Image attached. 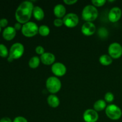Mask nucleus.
<instances>
[{
  "instance_id": "bb28decb",
  "label": "nucleus",
  "mask_w": 122,
  "mask_h": 122,
  "mask_svg": "<svg viewBox=\"0 0 122 122\" xmlns=\"http://www.w3.org/2000/svg\"><path fill=\"white\" fill-rule=\"evenodd\" d=\"M35 52L37 54L42 56L43 54L45 53V50H44V47L42 46L39 45V46H37L35 48Z\"/></svg>"
},
{
  "instance_id": "72a5a7b5",
  "label": "nucleus",
  "mask_w": 122,
  "mask_h": 122,
  "mask_svg": "<svg viewBox=\"0 0 122 122\" xmlns=\"http://www.w3.org/2000/svg\"><path fill=\"white\" fill-rule=\"evenodd\" d=\"M1 27H0V33H1Z\"/></svg>"
},
{
  "instance_id": "c756f323",
  "label": "nucleus",
  "mask_w": 122,
  "mask_h": 122,
  "mask_svg": "<svg viewBox=\"0 0 122 122\" xmlns=\"http://www.w3.org/2000/svg\"><path fill=\"white\" fill-rule=\"evenodd\" d=\"M64 3L68 5H71L75 4H76L77 2V0H64Z\"/></svg>"
},
{
  "instance_id": "473e14b6",
  "label": "nucleus",
  "mask_w": 122,
  "mask_h": 122,
  "mask_svg": "<svg viewBox=\"0 0 122 122\" xmlns=\"http://www.w3.org/2000/svg\"><path fill=\"white\" fill-rule=\"evenodd\" d=\"M7 60H8V62H12L13 60H13V58H11V57H9V56H8V58H7Z\"/></svg>"
},
{
  "instance_id": "a878e982",
  "label": "nucleus",
  "mask_w": 122,
  "mask_h": 122,
  "mask_svg": "<svg viewBox=\"0 0 122 122\" xmlns=\"http://www.w3.org/2000/svg\"><path fill=\"white\" fill-rule=\"evenodd\" d=\"M63 25H64V23H63V19L57 18V19H56L54 20V25L56 27H61V26H63Z\"/></svg>"
},
{
  "instance_id": "dca6fc26",
  "label": "nucleus",
  "mask_w": 122,
  "mask_h": 122,
  "mask_svg": "<svg viewBox=\"0 0 122 122\" xmlns=\"http://www.w3.org/2000/svg\"><path fill=\"white\" fill-rule=\"evenodd\" d=\"M47 102L52 108H57L59 106L60 101L59 98L55 94H51L47 98Z\"/></svg>"
},
{
  "instance_id": "6e6552de",
  "label": "nucleus",
  "mask_w": 122,
  "mask_h": 122,
  "mask_svg": "<svg viewBox=\"0 0 122 122\" xmlns=\"http://www.w3.org/2000/svg\"><path fill=\"white\" fill-rule=\"evenodd\" d=\"M108 52L112 58H119L122 56V45L117 42L112 43L108 46Z\"/></svg>"
},
{
  "instance_id": "39448f33",
  "label": "nucleus",
  "mask_w": 122,
  "mask_h": 122,
  "mask_svg": "<svg viewBox=\"0 0 122 122\" xmlns=\"http://www.w3.org/2000/svg\"><path fill=\"white\" fill-rule=\"evenodd\" d=\"M106 114L109 119L113 120H119L122 116V110L115 104H110L106 108Z\"/></svg>"
},
{
  "instance_id": "cd10ccee",
  "label": "nucleus",
  "mask_w": 122,
  "mask_h": 122,
  "mask_svg": "<svg viewBox=\"0 0 122 122\" xmlns=\"http://www.w3.org/2000/svg\"><path fill=\"white\" fill-rule=\"evenodd\" d=\"M8 21L7 20V19H5V18H2V19H0V27L2 28H6L8 25Z\"/></svg>"
},
{
  "instance_id": "423d86ee",
  "label": "nucleus",
  "mask_w": 122,
  "mask_h": 122,
  "mask_svg": "<svg viewBox=\"0 0 122 122\" xmlns=\"http://www.w3.org/2000/svg\"><path fill=\"white\" fill-rule=\"evenodd\" d=\"M25 52L23 45L20 42H16L13 44L9 51V57L13 60H17L21 57Z\"/></svg>"
},
{
  "instance_id": "1a4fd4ad",
  "label": "nucleus",
  "mask_w": 122,
  "mask_h": 122,
  "mask_svg": "<svg viewBox=\"0 0 122 122\" xmlns=\"http://www.w3.org/2000/svg\"><path fill=\"white\" fill-rule=\"evenodd\" d=\"M51 71L56 77H62L66 73L67 68L63 63L57 62L52 65Z\"/></svg>"
},
{
  "instance_id": "aec40b11",
  "label": "nucleus",
  "mask_w": 122,
  "mask_h": 122,
  "mask_svg": "<svg viewBox=\"0 0 122 122\" xmlns=\"http://www.w3.org/2000/svg\"><path fill=\"white\" fill-rule=\"evenodd\" d=\"M41 62L40 58L38 57V56H34L32 57L29 60V66L31 68V69H36L39 66Z\"/></svg>"
},
{
  "instance_id": "b1692460",
  "label": "nucleus",
  "mask_w": 122,
  "mask_h": 122,
  "mask_svg": "<svg viewBox=\"0 0 122 122\" xmlns=\"http://www.w3.org/2000/svg\"><path fill=\"white\" fill-rule=\"evenodd\" d=\"M114 99V94H113V93L110 92H108L106 93V95H105L104 96V100L106 102L110 103V102H113Z\"/></svg>"
},
{
  "instance_id": "c85d7f7f",
  "label": "nucleus",
  "mask_w": 122,
  "mask_h": 122,
  "mask_svg": "<svg viewBox=\"0 0 122 122\" xmlns=\"http://www.w3.org/2000/svg\"><path fill=\"white\" fill-rule=\"evenodd\" d=\"M13 122H28L27 119L22 116H17L14 118Z\"/></svg>"
},
{
  "instance_id": "7ed1b4c3",
  "label": "nucleus",
  "mask_w": 122,
  "mask_h": 122,
  "mask_svg": "<svg viewBox=\"0 0 122 122\" xmlns=\"http://www.w3.org/2000/svg\"><path fill=\"white\" fill-rule=\"evenodd\" d=\"M45 85L49 92L51 94H55L60 91L61 88V82L56 76H51L46 79Z\"/></svg>"
},
{
  "instance_id": "f03ea898",
  "label": "nucleus",
  "mask_w": 122,
  "mask_h": 122,
  "mask_svg": "<svg viewBox=\"0 0 122 122\" xmlns=\"http://www.w3.org/2000/svg\"><path fill=\"white\" fill-rule=\"evenodd\" d=\"M98 11L92 5H88L83 8L82 12V18L86 22H92L97 19Z\"/></svg>"
},
{
  "instance_id": "2eb2a0df",
  "label": "nucleus",
  "mask_w": 122,
  "mask_h": 122,
  "mask_svg": "<svg viewBox=\"0 0 122 122\" xmlns=\"http://www.w3.org/2000/svg\"><path fill=\"white\" fill-rule=\"evenodd\" d=\"M66 9L63 5L61 4L56 5L54 8V14L55 16L58 19H61L64 17L66 14Z\"/></svg>"
},
{
  "instance_id": "6ab92c4d",
  "label": "nucleus",
  "mask_w": 122,
  "mask_h": 122,
  "mask_svg": "<svg viewBox=\"0 0 122 122\" xmlns=\"http://www.w3.org/2000/svg\"><path fill=\"white\" fill-rule=\"evenodd\" d=\"M99 61L102 66H107L112 64L113 62V58L109 55L103 54L100 56L99 58Z\"/></svg>"
},
{
  "instance_id": "393cba45",
  "label": "nucleus",
  "mask_w": 122,
  "mask_h": 122,
  "mask_svg": "<svg viewBox=\"0 0 122 122\" xmlns=\"http://www.w3.org/2000/svg\"><path fill=\"white\" fill-rule=\"evenodd\" d=\"M92 5L95 7H102L106 3V0H93L91 1Z\"/></svg>"
},
{
  "instance_id": "f3484780",
  "label": "nucleus",
  "mask_w": 122,
  "mask_h": 122,
  "mask_svg": "<svg viewBox=\"0 0 122 122\" xmlns=\"http://www.w3.org/2000/svg\"><path fill=\"white\" fill-rule=\"evenodd\" d=\"M33 17L38 21H41L44 19L45 16V13L41 7L39 6H35L33 8Z\"/></svg>"
},
{
  "instance_id": "f257e3e1",
  "label": "nucleus",
  "mask_w": 122,
  "mask_h": 122,
  "mask_svg": "<svg viewBox=\"0 0 122 122\" xmlns=\"http://www.w3.org/2000/svg\"><path fill=\"white\" fill-rule=\"evenodd\" d=\"M33 8L34 5L31 1H26L21 2L15 13V18L17 21L23 25L29 22L33 15Z\"/></svg>"
},
{
  "instance_id": "a211bd4d",
  "label": "nucleus",
  "mask_w": 122,
  "mask_h": 122,
  "mask_svg": "<svg viewBox=\"0 0 122 122\" xmlns=\"http://www.w3.org/2000/svg\"><path fill=\"white\" fill-rule=\"evenodd\" d=\"M107 107V104L105 100H98L94 103V110L96 112H101L105 110Z\"/></svg>"
},
{
  "instance_id": "9b49d317",
  "label": "nucleus",
  "mask_w": 122,
  "mask_h": 122,
  "mask_svg": "<svg viewBox=\"0 0 122 122\" xmlns=\"http://www.w3.org/2000/svg\"><path fill=\"white\" fill-rule=\"evenodd\" d=\"M122 12L119 7H113L110 10L108 14V20L112 23H116L119 21L122 17Z\"/></svg>"
},
{
  "instance_id": "412c9836",
  "label": "nucleus",
  "mask_w": 122,
  "mask_h": 122,
  "mask_svg": "<svg viewBox=\"0 0 122 122\" xmlns=\"http://www.w3.org/2000/svg\"><path fill=\"white\" fill-rule=\"evenodd\" d=\"M50 33V29L46 25H41L39 27L38 33L42 36H47Z\"/></svg>"
},
{
  "instance_id": "20e7f679",
  "label": "nucleus",
  "mask_w": 122,
  "mask_h": 122,
  "mask_svg": "<svg viewBox=\"0 0 122 122\" xmlns=\"http://www.w3.org/2000/svg\"><path fill=\"white\" fill-rule=\"evenodd\" d=\"M38 30L39 27L33 21H29L23 25L21 31L23 35L27 38H31L38 34Z\"/></svg>"
},
{
  "instance_id": "0eeeda50",
  "label": "nucleus",
  "mask_w": 122,
  "mask_h": 122,
  "mask_svg": "<svg viewBox=\"0 0 122 122\" xmlns=\"http://www.w3.org/2000/svg\"><path fill=\"white\" fill-rule=\"evenodd\" d=\"M63 20L64 25L69 28H73V27H76L78 25L79 21L78 15L73 13L67 14L63 17Z\"/></svg>"
},
{
  "instance_id": "f8f14e48",
  "label": "nucleus",
  "mask_w": 122,
  "mask_h": 122,
  "mask_svg": "<svg viewBox=\"0 0 122 122\" xmlns=\"http://www.w3.org/2000/svg\"><path fill=\"white\" fill-rule=\"evenodd\" d=\"M96 31V26L92 22H85L81 27V32L83 35L89 36L95 33Z\"/></svg>"
},
{
  "instance_id": "4468645a",
  "label": "nucleus",
  "mask_w": 122,
  "mask_h": 122,
  "mask_svg": "<svg viewBox=\"0 0 122 122\" xmlns=\"http://www.w3.org/2000/svg\"><path fill=\"white\" fill-rule=\"evenodd\" d=\"M16 35V30L14 27L8 26L4 29L2 32V37L6 41H11L15 38Z\"/></svg>"
},
{
  "instance_id": "5701e85b",
  "label": "nucleus",
  "mask_w": 122,
  "mask_h": 122,
  "mask_svg": "<svg viewBox=\"0 0 122 122\" xmlns=\"http://www.w3.org/2000/svg\"><path fill=\"white\" fill-rule=\"evenodd\" d=\"M98 35L101 38H106L108 36V33L107 30L105 27H101L98 31Z\"/></svg>"
},
{
  "instance_id": "9d476101",
  "label": "nucleus",
  "mask_w": 122,
  "mask_h": 122,
  "mask_svg": "<svg viewBox=\"0 0 122 122\" xmlns=\"http://www.w3.org/2000/svg\"><path fill=\"white\" fill-rule=\"evenodd\" d=\"M98 118L97 112L94 109H87L83 113V119L85 122H97Z\"/></svg>"
},
{
  "instance_id": "ddd939ff",
  "label": "nucleus",
  "mask_w": 122,
  "mask_h": 122,
  "mask_svg": "<svg viewBox=\"0 0 122 122\" xmlns=\"http://www.w3.org/2000/svg\"><path fill=\"white\" fill-rule=\"evenodd\" d=\"M41 61L45 65H52L55 63L56 57L51 52H45L40 57Z\"/></svg>"
},
{
  "instance_id": "2f4dec72",
  "label": "nucleus",
  "mask_w": 122,
  "mask_h": 122,
  "mask_svg": "<svg viewBox=\"0 0 122 122\" xmlns=\"http://www.w3.org/2000/svg\"><path fill=\"white\" fill-rule=\"evenodd\" d=\"M0 122H13L12 120H11L10 118L7 117H5L2 118L0 120Z\"/></svg>"
},
{
  "instance_id": "7c9ffc66",
  "label": "nucleus",
  "mask_w": 122,
  "mask_h": 122,
  "mask_svg": "<svg viewBox=\"0 0 122 122\" xmlns=\"http://www.w3.org/2000/svg\"><path fill=\"white\" fill-rule=\"evenodd\" d=\"M22 26L23 25H21V23H15V24H14V28L15 29V30H21V28H22Z\"/></svg>"
},
{
  "instance_id": "4be33fe9",
  "label": "nucleus",
  "mask_w": 122,
  "mask_h": 122,
  "mask_svg": "<svg viewBox=\"0 0 122 122\" xmlns=\"http://www.w3.org/2000/svg\"><path fill=\"white\" fill-rule=\"evenodd\" d=\"M8 56H9V52L7 46L4 44H0V57L6 58Z\"/></svg>"
}]
</instances>
